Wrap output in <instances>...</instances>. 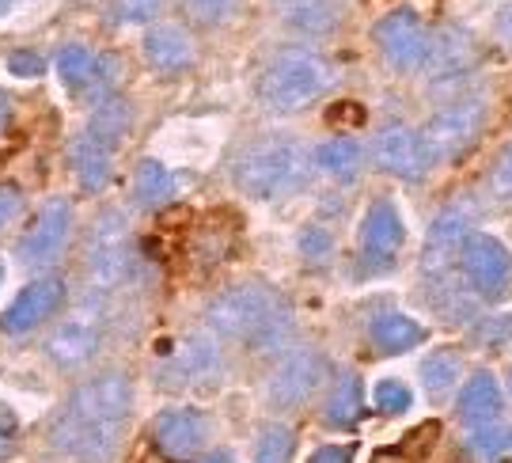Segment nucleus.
Masks as SVG:
<instances>
[{"label": "nucleus", "mask_w": 512, "mask_h": 463, "mask_svg": "<svg viewBox=\"0 0 512 463\" xmlns=\"http://www.w3.org/2000/svg\"><path fill=\"white\" fill-rule=\"evenodd\" d=\"M133 410V384L122 372H99L65 399L50 422V441L80 463H110Z\"/></svg>", "instance_id": "f257e3e1"}, {"label": "nucleus", "mask_w": 512, "mask_h": 463, "mask_svg": "<svg viewBox=\"0 0 512 463\" xmlns=\"http://www.w3.org/2000/svg\"><path fill=\"white\" fill-rule=\"evenodd\" d=\"M205 327L217 338H232V342L266 353L277 350L293 334V312H289L285 297L274 293L270 285L247 281V285H232L209 300Z\"/></svg>", "instance_id": "f03ea898"}, {"label": "nucleus", "mask_w": 512, "mask_h": 463, "mask_svg": "<svg viewBox=\"0 0 512 463\" xmlns=\"http://www.w3.org/2000/svg\"><path fill=\"white\" fill-rule=\"evenodd\" d=\"M330 84H334V69H330L327 57L304 50V46H289V50L270 57V65L262 69L258 99L266 111L293 114L304 111L311 99H319Z\"/></svg>", "instance_id": "7ed1b4c3"}, {"label": "nucleus", "mask_w": 512, "mask_h": 463, "mask_svg": "<svg viewBox=\"0 0 512 463\" xmlns=\"http://www.w3.org/2000/svg\"><path fill=\"white\" fill-rule=\"evenodd\" d=\"M311 152L300 141H262L236 160V186L251 198H281L293 194L308 179Z\"/></svg>", "instance_id": "20e7f679"}, {"label": "nucleus", "mask_w": 512, "mask_h": 463, "mask_svg": "<svg viewBox=\"0 0 512 463\" xmlns=\"http://www.w3.org/2000/svg\"><path fill=\"white\" fill-rule=\"evenodd\" d=\"M482 122H486V103L482 99H459L452 107L437 111L421 133L429 160H452L463 149H471L475 137L482 133Z\"/></svg>", "instance_id": "39448f33"}, {"label": "nucleus", "mask_w": 512, "mask_h": 463, "mask_svg": "<svg viewBox=\"0 0 512 463\" xmlns=\"http://www.w3.org/2000/svg\"><path fill=\"white\" fill-rule=\"evenodd\" d=\"M84 266H88V281L95 289H114L122 285L129 274V232L126 221L107 209L99 221H95L92 236H88V255H84Z\"/></svg>", "instance_id": "423d86ee"}, {"label": "nucleus", "mask_w": 512, "mask_h": 463, "mask_svg": "<svg viewBox=\"0 0 512 463\" xmlns=\"http://www.w3.org/2000/svg\"><path fill=\"white\" fill-rule=\"evenodd\" d=\"M376 46H380V54L387 57V65L391 69H399V73H410V69H418L425 65V54H429V31H425V23L414 8H399V12H391L376 23Z\"/></svg>", "instance_id": "0eeeda50"}, {"label": "nucleus", "mask_w": 512, "mask_h": 463, "mask_svg": "<svg viewBox=\"0 0 512 463\" xmlns=\"http://www.w3.org/2000/svg\"><path fill=\"white\" fill-rule=\"evenodd\" d=\"M323 380H327V361H323V353L315 350H296L289 357H281V365L277 372L270 376V403L281 410H293V407H304L315 391L323 388Z\"/></svg>", "instance_id": "6e6552de"}, {"label": "nucleus", "mask_w": 512, "mask_h": 463, "mask_svg": "<svg viewBox=\"0 0 512 463\" xmlns=\"http://www.w3.org/2000/svg\"><path fill=\"white\" fill-rule=\"evenodd\" d=\"M217 369H220L217 342L205 338V334H190V338H183V342L156 365V384H164V388H171V391H186V388H194V384H202V380H209Z\"/></svg>", "instance_id": "1a4fd4ad"}, {"label": "nucleus", "mask_w": 512, "mask_h": 463, "mask_svg": "<svg viewBox=\"0 0 512 463\" xmlns=\"http://www.w3.org/2000/svg\"><path fill=\"white\" fill-rule=\"evenodd\" d=\"M99 342H103V312H99V304H80L76 312L61 319V327L46 342V350L57 365L76 369L99 350Z\"/></svg>", "instance_id": "9d476101"}, {"label": "nucleus", "mask_w": 512, "mask_h": 463, "mask_svg": "<svg viewBox=\"0 0 512 463\" xmlns=\"http://www.w3.org/2000/svg\"><path fill=\"white\" fill-rule=\"evenodd\" d=\"M463 274L471 281V289L482 297H501L512 281V255L505 251V243H497L494 236H471L459 251Z\"/></svg>", "instance_id": "9b49d317"}, {"label": "nucleus", "mask_w": 512, "mask_h": 463, "mask_svg": "<svg viewBox=\"0 0 512 463\" xmlns=\"http://www.w3.org/2000/svg\"><path fill=\"white\" fill-rule=\"evenodd\" d=\"M69 228H73V205L65 198L42 205V213L35 217V224L23 232L19 240V262L23 266H46L61 255V247L69 240Z\"/></svg>", "instance_id": "f8f14e48"}, {"label": "nucleus", "mask_w": 512, "mask_h": 463, "mask_svg": "<svg viewBox=\"0 0 512 463\" xmlns=\"http://www.w3.org/2000/svg\"><path fill=\"white\" fill-rule=\"evenodd\" d=\"M152 441H156V448L164 452L167 460L175 463L194 460L205 448V441H209V418H205L202 410H190V407L164 410L152 422Z\"/></svg>", "instance_id": "ddd939ff"}, {"label": "nucleus", "mask_w": 512, "mask_h": 463, "mask_svg": "<svg viewBox=\"0 0 512 463\" xmlns=\"http://www.w3.org/2000/svg\"><path fill=\"white\" fill-rule=\"evenodd\" d=\"M65 304V281L61 278H38L19 293L8 312L0 315V331L4 334H27L35 331L42 319H50Z\"/></svg>", "instance_id": "4468645a"}, {"label": "nucleus", "mask_w": 512, "mask_h": 463, "mask_svg": "<svg viewBox=\"0 0 512 463\" xmlns=\"http://www.w3.org/2000/svg\"><path fill=\"white\" fill-rule=\"evenodd\" d=\"M376 160L384 171L399 175V179H421L425 167H429V152H425V141L421 133L406 130V126H384L376 133Z\"/></svg>", "instance_id": "2eb2a0df"}, {"label": "nucleus", "mask_w": 512, "mask_h": 463, "mask_svg": "<svg viewBox=\"0 0 512 463\" xmlns=\"http://www.w3.org/2000/svg\"><path fill=\"white\" fill-rule=\"evenodd\" d=\"M406 228L399 209L391 202H376L365 213V224H361V255H365L368 266H387L395 259V251L403 247Z\"/></svg>", "instance_id": "dca6fc26"}, {"label": "nucleus", "mask_w": 512, "mask_h": 463, "mask_svg": "<svg viewBox=\"0 0 512 463\" xmlns=\"http://www.w3.org/2000/svg\"><path fill=\"white\" fill-rule=\"evenodd\" d=\"M475 61H478L475 38L467 35L459 23H444L437 35L429 38L425 65H429V76H433V80L463 76L467 69H475Z\"/></svg>", "instance_id": "f3484780"}, {"label": "nucleus", "mask_w": 512, "mask_h": 463, "mask_svg": "<svg viewBox=\"0 0 512 463\" xmlns=\"http://www.w3.org/2000/svg\"><path fill=\"white\" fill-rule=\"evenodd\" d=\"M467 232H471V205L452 202L448 209H440V217L429 228V243H425V270H444V262L463 251Z\"/></svg>", "instance_id": "a211bd4d"}, {"label": "nucleus", "mask_w": 512, "mask_h": 463, "mask_svg": "<svg viewBox=\"0 0 512 463\" xmlns=\"http://www.w3.org/2000/svg\"><path fill=\"white\" fill-rule=\"evenodd\" d=\"M145 57L156 73H167V76L186 73V69L194 65V42H190V35H186L183 27L164 23V27H152V31H148Z\"/></svg>", "instance_id": "6ab92c4d"}, {"label": "nucleus", "mask_w": 512, "mask_h": 463, "mask_svg": "<svg viewBox=\"0 0 512 463\" xmlns=\"http://www.w3.org/2000/svg\"><path fill=\"white\" fill-rule=\"evenodd\" d=\"M110 167H114V145L88 130L80 133L73 141V171H76V179L84 183V190L107 186Z\"/></svg>", "instance_id": "aec40b11"}, {"label": "nucleus", "mask_w": 512, "mask_h": 463, "mask_svg": "<svg viewBox=\"0 0 512 463\" xmlns=\"http://www.w3.org/2000/svg\"><path fill=\"white\" fill-rule=\"evenodd\" d=\"M103 65H107V57H95L88 46H65L57 54V73L69 92H92L95 84H103V76H107Z\"/></svg>", "instance_id": "412c9836"}, {"label": "nucleus", "mask_w": 512, "mask_h": 463, "mask_svg": "<svg viewBox=\"0 0 512 463\" xmlns=\"http://www.w3.org/2000/svg\"><path fill=\"white\" fill-rule=\"evenodd\" d=\"M425 331H421V323H414L410 315L403 312H384L372 319V342L380 346L384 353H403V350H414Z\"/></svg>", "instance_id": "4be33fe9"}, {"label": "nucleus", "mask_w": 512, "mask_h": 463, "mask_svg": "<svg viewBox=\"0 0 512 463\" xmlns=\"http://www.w3.org/2000/svg\"><path fill=\"white\" fill-rule=\"evenodd\" d=\"M497 410H501V388H497L494 372H475L459 395V414L482 422V418H497Z\"/></svg>", "instance_id": "5701e85b"}, {"label": "nucleus", "mask_w": 512, "mask_h": 463, "mask_svg": "<svg viewBox=\"0 0 512 463\" xmlns=\"http://www.w3.org/2000/svg\"><path fill=\"white\" fill-rule=\"evenodd\" d=\"M361 410H365V391H361V380L346 372L334 391H330L327 399V422L330 426H353L357 418H361Z\"/></svg>", "instance_id": "b1692460"}, {"label": "nucleus", "mask_w": 512, "mask_h": 463, "mask_svg": "<svg viewBox=\"0 0 512 463\" xmlns=\"http://www.w3.org/2000/svg\"><path fill=\"white\" fill-rule=\"evenodd\" d=\"M175 198V179L160 160H141L137 167V202L145 209H160Z\"/></svg>", "instance_id": "393cba45"}, {"label": "nucleus", "mask_w": 512, "mask_h": 463, "mask_svg": "<svg viewBox=\"0 0 512 463\" xmlns=\"http://www.w3.org/2000/svg\"><path fill=\"white\" fill-rule=\"evenodd\" d=\"M361 145L357 141H349V137H330L323 141L319 149H315V164L330 171V175H338V179H353L357 171H361Z\"/></svg>", "instance_id": "a878e982"}, {"label": "nucleus", "mask_w": 512, "mask_h": 463, "mask_svg": "<svg viewBox=\"0 0 512 463\" xmlns=\"http://www.w3.org/2000/svg\"><path fill=\"white\" fill-rule=\"evenodd\" d=\"M129 122H133V114H129L126 103H122L118 95H107V99L99 103V111L92 114L88 133L103 137V141H110V145H118V141H122V133L129 130Z\"/></svg>", "instance_id": "bb28decb"}, {"label": "nucleus", "mask_w": 512, "mask_h": 463, "mask_svg": "<svg viewBox=\"0 0 512 463\" xmlns=\"http://www.w3.org/2000/svg\"><path fill=\"white\" fill-rule=\"evenodd\" d=\"M285 19L300 31H330L334 27V0H285Z\"/></svg>", "instance_id": "cd10ccee"}, {"label": "nucleus", "mask_w": 512, "mask_h": 463, "mask_svg": "<svg viewBox=\"0 0 512 463\" xmlns=\"http://www.w3.org/2000/svg\"><path fill=\"white\" fill-rule=\"evenodd\" d=\"M293 448V429L281 426V422H270V426H262L255 441V463H293Z\"/></svg>", "instance_id": "c85d7f7f"}, {"label": "nucleus", "mask_w": 512, "mask_h": 463, "mask_svg": "<svg viewBox=\"0 0 512 463\" xmlns=\"http://www.w3.org/2000/svg\"><path fill=\"white\" fill-rule=\"evenodd\" d=\"M459 372H463L459 353L456 350H437L433 357H425V365H421V380H425V388L433 391V395H444V391L459 380Z\"/></svg>", "instance_id": "c756f323"}, {"label": "nucleus", "mask_w": 512, "mask_h": 463, "mask_svg": "<svg viewBox=\"0 0 512 463\" xmlns=\"http://www.w3.org/2000/svg\"><path fill=\"white\" fill-rule=\"evenodd\" d=\"M467 448L478 460H501L512 452V426H478L467 433Z\"/></svg>", "instance_id": "7c9ffc66"}, {"label": "nucleus", "mask_w": 512, "mask_h": 463, "mask_svg": "<svg viewBox=\"0 0 512 463\" xmlns=\"http://www.w3.org/2000/svg\"><path fill=\"white\" fill-rule=\"evenodd\" d=\"M410 403H414V395H410L403 380H380L372 388V407L380 410V414H406Z\"/></svg>", "instance_id": "2f4dec72"}, {"label": "nucleus", "mask_w": 512, "mask_h": 463, "mask_svg": "<svg viewBox=\"0 0 512 463\" xmlns=\"http://www.w3.org/2000/svg\"><path fill=\"white\" fill-rule=\"evenodd\" d=\"M300 251H304V259H308L311 266H323V262L330 259V251H334V240H330L327 228L311 224V228L300 232Z\"/></svg>", "instance_id": "473e14b6"}, {"label": "nucleus", "mask_w": 512, "mask_h": 463, "mask_svg": "<svg viewBox=\"0 0 512 463\" xmlns=\"http://www.w3.org/2000/svg\"><path fill=\"white\" fill-rule=\"evenodd\" d=\"M236 4L239 0H186V12L194 19H202V23H220V19L232 16Z\"/></svg>", "instance_id": "72a5a7b5"}, {"label": "nucleus", "mask_w": 512, "mask_h": 463, "mask_svg": "<svg viewBox=\"0 0 512 463\" xmlns=\"http://www.w3.org/2000/svg\"><path fill=\"white\" fill-rule=\"evenodd\" d=\"M490 190H494L497 198H512V145L501 149L494 164V175H490Z\"/></svg>", "instance_id": "f704fd0d"}, {"label": "nucleus", "mask_w": 512, "mask_h": 463, "mask_svg": "<svg viewBox=\"0 0 512 463\" xmlns=\"http://www.w3.org/2000/svg\"><path fill=\"white\" fill-rule=\"evenodd\" d=\"M482 342H486V346L509 350L512 346V315H501V319H494L490 327H482Z\"/></svg>", "instance_id": "c9c22d12"}, {"label": "nucleus", "mask_w": 512, "mask_h": 463, "mask_svg": "<svg viewBox=\"0 0 512 463\" xmlns=\"http://www.w3.org/2000/svg\"><path fill=\"white\" fill-rule=\"evenodd\" d=\"M8 69L16 76H38L42 73V57L35 50H16V54H8Z\"/></svg>", "instance_id": "e433bc0d"}, {"label": "nucleus", "mask_w": 512, "mask_h": 463, "mask_svg": "<svg viewBox=\"0 0 512 463\" xmlns=\"http://www.w3.org/2000/svg\"><path fill=\"white\" fill-rule=\"evenodd\" d=\"M156 8H160V0H122V4H118V19L141 23V19H148Z\"/></svg>", "instance_id": "4c0bfd02"}, {"label": "nucleus", "mask_w": 512, "mask_h": 463, "mask_svg": "<svg viewBox=\"0 0 512 463\" xmlns=\"http://www.w3.org/2000/svg\"><path fill=\"white\" fill-rule=\"evenodd\" d=\"M19 209H23V194L16 186H0V228L12 221Z\"/></svg>", "instance_id": "58836bf2"}, {"label": "nucleus", "mask_w": 512, "mask_h": 463, "mask_svg": "<svg viewBox=\"0 0 512 463\" xmlns=\"http://www.w3.org/2000/svg\"><path fill=\"white\" fill-rule=\"evenodd\" d=\"M16 433H19V418L0 403V456L16 445Z\"/></svg>", "instance_id": "ea45409f"}, {"label": "nucleus", "mask_w": 512, "mask_h": 463, "mask_svg": "<svg viewBox=\"0 0 512 463\" xmlns=\"http://www.w3.org/2000/svg\"><path fill=\"white\" fill-rule=\"evenodd\" d=\"M308 463H353V448L349 445H323L311 452Z\"/></svg>", "instance_id": "a19ab883"}, {"label": "nucleus", "mask_w": 512, "mask_h": 463, "mask_svg": "<svg viewBox=\"0 0 512 463\" xmlns=\"http://www.w3.org/2000/svg\"><path fill=\"white\" fill-rule=\"evenodd\" d=\"M8 122H12V99L8 92H0V133L8 130Z\"/></svg>", "instance_id": "79ce46f5"}, {"label": "nucleus", "mask_w": 512, "mask_h": 463, "mask_svg": "<svg viewBox=\"0 0 512 463\" xmlns=\"http://www.w3.org/2000/svg\"><path fill=\"white\" fill-rule=\"evenodd\" d=\"M372 463H410V460H406V456H399V452H380Z\"/></svg>", "instance_id": "37998d69"}, {"label": "nucleus", "mask_w": 512, "mask_h": 463, "mask_svg": "<svg viewBox=\"0 0 512 463\" xmlns=\"http://www.w3.org/2000/svg\"><path fill=\"white\" fill-rule=\"evenodd\" d=\"M202 463H236V460H232V456H228V452H213V456H205Z\"/></svg>", "instance_id": "c03bdc74"}, {"label": "nucleus", "mask_w": 512, "mask_h": 463, "mask_svg": "<svg viewBox=\"0 0 512 463\" xmlns=\"http://www.w3.org/2000/svg\"><path fill=\"white\" fill-rule=\"evenodd\" d=\"M16 4H19V0H0V16H4V12H12Z\"/></svg>", "instance_id": "a18cd8bd"}, {"label": "nucleus", "mask_w": 512, "mask_h": 463, "mask_svg": "<svg viewBox=\"0 0 512 463\" xmlns=\"http://www.w3.org/2000/svg\"><path fill=\"white\" fill-rule=\"evenodd\" d=\"M0 274H4V270H0Z\"/></svg>", "instance_id": "49530a36"}]
</instances>
